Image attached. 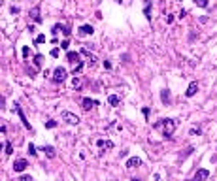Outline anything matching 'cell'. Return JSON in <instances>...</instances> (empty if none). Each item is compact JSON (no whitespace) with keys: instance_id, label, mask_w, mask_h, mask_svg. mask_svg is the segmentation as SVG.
<instances>
[{"instance_id":"1","label":"cell","mask_w":217,"mask_h":181,"mask_svg":"<svg viewBox=\"0 0 217 181\" xmlns=\"http://www.w3.org/2000/svg\"><path fill=\"white\" fill-rule=\"evenodd\" d=\"M153 127L157 128V130H160L162 132V136L164 138H172V134H174V130H176V127H178V121L176 119H160V121H157Z\"/></svg>"},{"instance_id":"2","label":"cell","mask_w":217,"mask_h":181,"mask_svg":"<svg viewBox=\"0 0 217 181\" xmlns=\"http://www.w3.org/2000/svg\"><path fill=\"white\" fill-rule=\"evenodd\" d=\"M64 79H66V68L57 66L55 72H53V81H55V83H62Z\"/></svg>"},{"instance_id":"3","label":"cell","mask_w":217,"mask_h":181,"mask_svg":"<svg viewBox=\"0 0 217 181\" xmlns=\"http://www.w3.org/2000/svg\"><path fill=\"white\" fill-rule=\"evenodd\" d=\"M61 117H62V121H66L68 124H78L79 123V117L75 115V113H72V111H62Z\"/></svg>"},{"instance_id":"4","label":"cell","mask_w":217,"mask_h":181,"mask_svg":"<svg viewBox=\"0 0 217 181\" xmlns=\"http://www.w3.org/2000/svg\"><path fill=\"white\" fill-rule=\"evenodd\" d=\"M13 109L17 111V115H19L21 123H23V127H25L27 130H32V127H30V123L27 121V117H25V113H23V109H21V106H19V104H15V106H13Z\"/></svg>"},{"instance_id":"5","label":"cell","mask_w":217,"mask_h":181,"mask_svg":"<svg viewBox=\"0 0 217 181\" xmlns=\"http://www.w3.org/2000/svg\"><path fill=\"white\" fill-rule=\"evenodd\" d=\"M79 59H81V53H78V51H68L66 53V61L72 62V64H79L81 62Z\"/></svg>"},{"instance_id":"6","label":"cell","mask_w":217,"mask_h":181,"mask_svg":"<svg viewBox=\"0 0 217 181\" xmlns=\"http://www.w3.org/2000/svg\"><path fill=\"white\" fill-rule=\"evenodd\" d=\"M27 166H28L27 158H17V161L13 162V170H15V172H25Z\"/></svg>"},{"instance_id":"7","label":"cell","mask_w":217,"mask_h":181,"mask_svg":"<svg viewBox=\"0 0 217 181\" xmlns=\"http://www.w3.org/2000/svg\"><path fill=\"white\" fill-rule=\"evenodd\" d=\"M210 177V172L206 168H200L197 174H194V177H193V181H204V179H208Z\"/></svg>"},{"instance_id":"8","label":"cell","mask_w":217,"mask_h":181,"mask_svg":"<svg viewBox=\"0 0 217 181\" xmlns=\"http://www.w3.org/2000/svg\"><path fill=\"white\" fill-rule=\"evenodd\" d=\"M160 100H162V104H164V106H170L172 104V94H170L168 89H162L160 90Z\"/></svg>"},{"instance_id":"9","label":"cell","mask_w":217,"mask_h":181,"mask_svg":"<svg viewBox=\"0 0 217 181\" xmlns=\"http://www.w3.org/2000/svg\"><path fill=\"white\" fill-rule=\"evenodd\" d=\"M28 15L32 17V21H34V23H38V25L42 23V15H40V6H34V8L30 9V13H28Z\"/></svg>"},{"instance_id":"10","label":"cell","mask_w":217,"mask_h":181,"mask_svg":"<svg viewBox=\"0 0 217 181\" xmlns=\"http://www.w3.org/2000/svg\"><path fill=\"white\" fill-rule=\"evenodd\" d=\"M128 170H132V168H138V166H142V161H140L138 157H130L128 161H127V164H125Z\"/></svg>"},{"instance_id":"11","label":"cell","mask_w":217,"mask_h":181,"mask_svg":"<svg viewBox=\"0 0 217 181\" xmlns=\"http://www.w3.org/2000/svg\"><path fill=\"white\" fill-rule=\"evenodd\" d=\"M81 104H83V109H91V108H94V106H98V100L83 98V100H81Z\"/></svg>"},{"instance_id":"12","label":"cell","mask_w":217,"mask_h":181,"mask_svg":"<svg viewBox=\"0 0 217 181\" xmlns=\"http://www.w3.org/2000/svg\"><path fill=\"white\" fill-rule=\"evenodd\" d=\"M197 90H198V83H197V81H193V83L189 85V89L185 90V96H187V98L194 96V94H197Z\"/></svg>"},{"instance_id":"13","label":"cell","mask_w":217,"mask_h":181,"mask_svg":"<svg viewBox=\"0 0 217 181\" xmlns=\"http://www.w3.org/2000/svg\"><path fill=\"white\" fill-rule=\"evenodd\" d=\"M144 2V15L147 21H151V0H142Z\"/></svg>"},{"instance_id":"14","label":"cell","mask_w":217,"mask_h":181,"mask_svg":"<svg viewBox=\"0 0 217 181\" xmlns=\"http://www.w3.org/2000/svg\"><path fill=\"white\" fill-rule=\"evenodd\" d=\"M42 151L46 153L49 158H55V155H57V153H55V147H53V145H43V147H42Z\"/></svg>"},{"instance_id":"15","label":"cell","mask_w":217,"mask_h":181,"mask_svg":"<svg viewBox=\"0 0 217 181\" xmlns=\"http://www.w3.org/2000/svg\"><path fill=\"white\" fill-rule=\"evenodd\" d=\"M93 32H94V28H93L91 25H83V27H79V34H81V36H91Z\"/></svg>"},{"instance_id":"16","label":"cell","mask_w":217,"mask_h":181,"mask_svg":"<svg viewBox=\"0 0 217 181\" xmlns=\"http://www.w3.org/2000/svg\"><path fill=\"white\" fill-rule=\"evenodd\" d=\"M96 145H98V147H106V149H113V142L112 140H98Z\"/></svg>"},{"instance_id":"17","label":"cell","mask_w":217,"mask_h":181,"mask_svg":"<svg viewBox=\"0 0 217 181\" xmlns=\"http://www.w3.org/2000/svg\"><path fill=\"white\" fill-rule=\"evenodd\" d=\"M81 53L89 57V64H91V66H94V64H96V61H98V59H96L94 55H91V53H89V49H87V47H83V49H81Z\"/></svg>"},{"instance_id":"18","label":"cell","mask_w":217,"mask_h":181,"mask_svg":"<svg viewBox=\"0 0 217 181\" xmlns=\"http://www.w3.org/2000/svg\"><path fill=\"white\" fill-rule=\"evenodd\" d=\"M108 102H110L112 106H119V102H121V98H119L117 94H110V96H108Z\"/></svg>"},{"instance_id":"19","label":"cell","mask_w":217,"mask_h":181,"mask_svg":"<svg viewBox=\"0 0 217 181\" xmlns=\"http://www.w3.org/2000/svg\"><path fill=\"white\" fill-rule=\"evenodd\" d=\"M64 30H66V27H62V25H55V27H53V34H57V32H64Z\"/></svg>"},{"instance_id":"20","label":"cell","mask_w":217,"mask_h":181,"mask_svg":"<svg viewBox=\"0 0 217 181\" xmlns=\"http://www.w3.org/2000/svg\"><path fill=\"white\" fill-rule=\"evenodd\" d=\"M42 61H43V55H36V57H34V64H36V68L42 66Z\"/></svg>"},{"instance_id":"21","label":"cell","mask_w":217,"mask_h":181,"mask_svg":"<svg viewBox=\"0 0 217 181\" xmlns=\"http://www.w3.org/2000/svg\"><path fill=\"white\" fill-rule=\"evenodd\" d=\"M43 42H46V34H38L34 38V43H43Z\"/></svg>"},{"instance_id":"22","label":"cell","mask_w":217,"mask_h":181,"mask_svg":"<svg viewBox=\"0 0 217 181\" xmlns=\"http://www.w3.org/2000/svg\"><path fill=\"white\" fill-rule=\"evenodd\" d=\"M194 4H197L198 8H206L208 6V0H194Z\"/></svg>"},{"instance_id":"23","label":"cell","mask_w":217,"mask_h":181,"mask_svg":"<svg viewBox=\"0 0 217 181\" xmlns=\"http://www.w3.org/2000/svg\"><path fill=\"white\" fill-rule=\"evenodd\" d=\"M4 147H6V155H12L13 153V147H12V143H9V142H6Z\"/></svg>"},{"instance_id":"24","label":"cell","mask_w":217,"mask_h":181,"mask_svg":"<svg viewBox=\"0 0 217 181\" xmlns=\"http://www.w3.org/2000/svg\"><path fill=\"white\" fill-rule=\"evenodd\" d=\"M28 153H30L32 157H36V155H38V151H36V147L32 145V143H28Z\"/></svg>"},{"instance_id":"25","label":"cell","mask_w":217,"mask_h":181,"mask_svg":"<svg viewBox=\"0 0 217 181\" xmlns=\"http://www.w3.org/2000/svg\"><path fill=\"white\" fill-rule=\"evenodd\" d=\"M72 85H74V87H79V85H81V79H79L78 76H74V79H72Z\"/></svg>"},{"instance_id":"26","label":"cell","mask_w":217,"mask_h":181,"mask_svg":"<svg viewBox=\"0 0 217 181\" xmlns=\"http://www.w3.org/2000/svg\"><path fill=\"white\" fill-rule=\"evenodd\" d=\"M81 70H83V62H79V64H75V68H74V76H75V74H79Z\"/></svg>"},{"instance_id":"27","label":"cell","mask_w":217,"mask_h":181,"mask_svg":"<svg viewBox=\"0 0 217 181\" xmlns=\"http://www.w3.org/2000/svg\"><path fill=\"white\" fill-rule=\"evenodd\" d=\"M189 134H191V136H200V128H198V127H197V128L193 127V128L189 130Z\"/></svg>"},{"instance_id":"28","label":"cell","mask_w":217,"mask_h":181,"mask_svg":"<svg viewBox=\"0 0 217 181\" xmlns=\"http://www.w3.org/2000/svg\"><path fill=\"white\" fill-rule=\"evenodd\" d=\"M68 47H70V42H68V40H64V42L61 43V49H64V51H68Z\"/></svg>"},{"instance_id":"29","label":"cell","mask_w":217,"mask_h":181,"mask_svg":"<svg viewBox=\"0 0 217 181\" xmlns=\"http://www.w3.org/2000/svg\"><path fill=\"white\" fill-rule=\"evenodd\" d=\"M59 53H61V51H59V47H55V49H51V53H49V55L53 57V59H57V57H59Z\"/></svg>"},{"instance_id":"30","label":"cell","mask_w":217,"mask_h":181,"mask_svg":"<svg viewBox=\"0 0 217 181\" xmlns=\"http://www.w3.org/2000/svg\"><path fill=\"white\" fill-rule=\"evenodd\" d=\"M46 127H47V128H55V127H57V121H47Z\"/></svg>"},{"instance_id":"31","label":"cell","mask_w":217,"mask_h":181,"mask_svg":"<svg viewBox=\"0 0 217 181\" xmlns=\"http://www.w3.org/2000/svg\"><path fill=\"white\" fill-rule=\"evenodd\" d=\"M21 53H23V57H28V53H30V49L27 47V45H25V47H23V51H21Z\"/></svg>"},{"instance_id":"32","label":"cell","mask_w":217,"mask_h":181,"mask_svg":"<svg viewBox=\"0 0 217 181\" xmlns=\"http://www.w3.org/2000/svg\"><path fill=\"white\" fill-rule=\"evenodd\" d=\"M19 181H32V177H30V175H21Z\"/></svg>"},{"instance_id":"33","label":"cell","mask_w":217,"mask_h":181,"mask_svg":"<svg viewBox=\"0 0 217 181\" xmlns=\"http://www.w3.org/2000/svg\"><path fill=\"white\" fill-rule=\"evenodd\" d=\"M104 68H106V70H110V68H112V62H110V61H104Z\"/></svg>"},{"instance_id":"34","label":"cell","mask_w":217,"mask_h":181,"mask_svg":"<svg viewBox=\"0 0 217 181\" xmlns=\"http://www.w3.org/2000/svg\"><path fill=\"white\" fill-rule=\"evenodd\" d=\"M12 13H13V15L19 13V8H17V6H12Z\"/></svg>"},{"instance_id":"35","label":"cell","mask_w":217,"mask_h":181,"mask_svg":"<svg viewBox=\"0 0 217 181\" xmlns=\"http://www.w3.org/2000/svg\"><path fill=\"white\" fill-rule=\"evenodd\" d=\"M115 2H119V4H130V0H115Z\"/></svg>"},{"instance_id":"36","label":"cell","mask_w":217,"mask_h":181,"mask_svg":"<svg viewBox=\"0 0 217 181\" xmlns=\"http://www.w3.org/2000/svg\"><path fill=\"white\" fill-rule=\"evenodd\" d=\"M155 181H160V175L159 174H155Z\"/></svg>"}]
</instances>
